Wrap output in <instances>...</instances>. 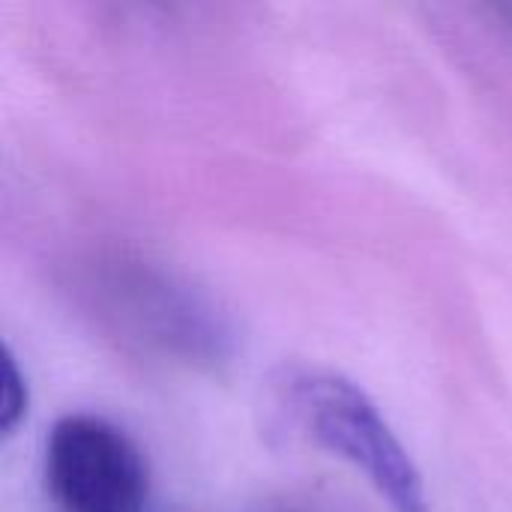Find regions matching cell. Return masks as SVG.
<instances>
[{
	"label": "cell",
	"mask_w": 512,
	"mask_h": 512,
	"mask_svg": "<svg viewBox=\"0 0 512 512\" xmlns=\"http://www.w3.org/2000/svg\"><path fill=\"white\" fill-rule=\"evenodd\" d=\"M282 405L294 426L324 453L348 462L393 512H426V483L378 405L327 369H291Z\"/></svg>",
	"instance_id": "cell-1"
},
{
	"label": "cell",
	"mask_w": 512,
	"mask_h": 512,
	"mask_svg": "<svg viewBox=\"0 0 512 512\" xmlns=\"http://www.w3.org/2000/svg\"><path fill=\"white\" fill-rule=\"evenodd\" d=\"M45 489L57 512H144L150 471L120 426L66 414L45 438Z\"/></svg>",
	"instance_id": "cell-2"
},
{
	"label": "cell",
	"mask_w": 512,
	"mask_h": 512,
	"mask_svg": "<svg viewBox=\"0 0 512 512\" xmlns=\"http://www.w3.org/2000/svg\"><path fill=\"white\" fill-rule=\"evenodd\" d=\"M27 405H30L27 378L18 369L12 351L6 348V354H3V399H0V432H3V438L15 435V429L27 417Z\"/></svg>",
	"instance_id": "cell-3"
}]
</instances>
